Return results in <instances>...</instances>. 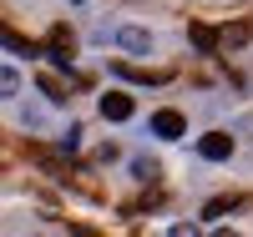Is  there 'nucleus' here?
Wrapping results in <instances>:
<instances>
[{
	"label": "nucleus",
	"instance_id": "f257e3e1",
	"mask_svg": "<svg viewBox=\"0 0 253 237\" xmlns=\"http://www.w3.org/2000/svg\"><path fill=\"white\" fill-rule=\"evenodd\" d=\"M112 71L122 81H137V86H167V81H172V71H147V66H126V61H117Z\"/></svg>",
	"mask_w": 253,
	"mask_h": 237
},
{
	"label": "nucleus",
	"instance_id": "f03ea898",
	"mask_svg": "<svg viewBox=\"0 0 253 237\" xmlns=\"http://www.w3.org/2000/svg\"><path fill=\"white\" fill-rule=\"evenodd\" d=\"M132 111H137V101L126 91H107V96H101V116H107V121H132Z\"/></svg>",
	"mask_w": 253,
	"mask_h": 237
},
{
	"label": "nucleus",
	"instance_id": "7ed1b4c3",
	"mask_svg": "<svg viewBox=\"0 0 253 237\" xmlns=\"http://www.w3.org/2000/svg\"><path fill=\"white\" fill-rule=\"evenodd\" d=\"M198 152H203L208 162H228V157H233V136H228V132H208V136L198 141Z\"/></svg>",
	"mask_w": 253,
	"mask_h": 237
},
{
	"label": "nucleus",
	"instance_id": "20e7f679",
	"mask_svg": "<svg viewBox=\"0 0 253 237\" xmlns=\"http://www.w3.org/2000/svg\"><path fill=\"white\" fill-rule=\"evenodd\" d=\"M182 132H187L182 111H157V116H152V136H162V141H177Z\"/></svg>",
	"mask_w": 253,
	"mask_h": 237
},
{
	"label": "nucleus",
	"instance_id": "39448f33",
	"mask_svg": "<svg viewBox=\"0 0 253 237\" xmlns=\"http://www.w3.org/2000/svg\"><path fill=\"white\" fill-rule=\"evenodd\" d=\"M117 40H122V51H137V56L152 51V35H147L142 26H122V31H117Z\"/></svg>",
	"mask_w": 253,
	"mask_h": 237
},
{
	"label": "nucleus",
	"instance_id": "423d86ee",
	"mask_svg": "<svg viewBox=\"0 0 253 237\" xmlns=\"http://www.w3.org/2000/svg\"><path fill=\"white\" fill-rule=\"evenodd\" d=\"M248 35H253V26H248V20H233V26H223V31H218V46H228V51H238V46H243Z\"/></svg>",
	"mask_w": 253,
	"mask_h": 237
},
{
	"label": "nucleus",
	"instance_id": "0eeeda50",
	"mask_svg": "<svg viewBox=\"0 0 253 237\" xmlns=\"http://www.w3.org/2000/svg\"><path fill=\"white\" fill-rule=\"evenodd\" d=\"M248 197H243V192H228V197H213V202H208L203 207V217H223V212H238Z\"/></svg>",
	"mask_w": 253,
	"mask_h": 237
},
{
	"label": "nucleus",
	"instance_id": "6e6552de",
	"mask_svg": "<svg viewBox=\"0 0 253 237\" xmlns=\"http://www.w3.org/2000/svg\"><path fill=\"white\" fill-rule=\"evenodd\" d=\"M0 46H10L15 56H36V46H31V40L20 35V31H10V26H0Z\"/></svg>",
	"mask_w": 253,
	"mask_h": 237
},
{
	"label": "nucleus",
	"instance_id": "1a4fd4ad",
	"mask_svg": "<svg viewBox=\"0 0 253 237\" xmlns=\"http://www.w3.org/2000/svg\"><path fill=\"white\" fill-rule=\"evenodd\" d=\"M187 35H193V46H198V51H218V31H208L203 20H193V26H187Z\"/></svg>",
	"mask_w": 253,
	"mask_h": 237
},
{
	"label": "nucleus",
	"instance_id": "9d476101",
	"mask_svg": "<svg viewBox=\"0 0 253 237\" xmlns=\"http://www.w3.org/2000/svg\"><path fill=\"white\" fill-rule=\"evenodd\" d=\"M20 91V71L15 66H0V96H15Z\"/></svg>",
	"mask_w": 253,
	"mask_h": 237
},
{
	"label": "nucleus",
	"instance_id": "9b49d317",
	"mask_svg": "<svg viewBox=\"0 0 253 237\" xmlns=\"http://www.w3.org/2000/svg\"><path fill=\"white\" fill-rule=\"evenodd\" d=\"M132 171H137L142 182H157V162H147V157H137V162H132Z\"/></svg>",
	"mask_w": 253,
	"mask_h": 237
}]
</instances>
